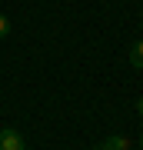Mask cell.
Masks as SVG:
<instances>
[{
	"instance_id": "obj_1",
	"label": "cell",
	"mask_w": 143,
	"mask_h": 150,
	"mask_svg": "<svg viewBox=\"0 0 143 150\" xmlns=\"http://www.w3.org/2000/svg\"><path fill=\"white\" fill-rule=\"evenodd\" d=\"M0 150H27L23 134L13 130V127H4V130H0Z\"/></svg>"
},
{
	"instance_id": "obj_5",
	"label": "cell",
	"mask_w": 143,
	"mask_h": 150,
	"mask_svg": "<svg viewBox=\"0 0 143 150\" xmlns=\"http://www.w3.org/2000/svg\"><path fill=\"white\" fill-rule=\"evenodd\" d=\"M137 113H140V117H143V97H140V100H137Z\"/></svg>"
},
{
	"instance_id": "obj_2",
	"label": "cell",
	"mask_w": 143,
	"mask_h": 150,
	"mask_svg": "<svg viewBox=\"0 0 143 150\" xmlns=\"http://www.w3.org/2000/svg\"><path fill=\"white\" fill-rule=\"evenodd\" d=\"M93 150H130V140L120 137V134H113V137H106L103 144H97Z\"/></svg>"
},
{
	"instance_id": "obj_4",
	"label": "cell",
	"mask_w": 143,
	"mask_h": 150,
	"mask_svg": "<svg viewBox=\"0 0 143 150\" xmlns=\"http://www.w3.org/2000/svg\"><path fill=\"white\" fill-rule=\"evenodd\" d=\"M7 33H10V20H7L4 13H0V37H7Z\"/></svg>"
},
{
	"instance_id": "obj_6",
	"label": "cell",
	"mask_w": 143,
	"mask_h": 150,
	"mask_svg": "<svg viewBox=\"0 0 143 150\" xmlns=\"http://www.w3.org/2000/svg\"><path fill=\"white\" fill-rule=\"evenodd\" d=\"M140 150H143V137H140Z\"/></svg>"
},
{
	"instance_id": "obj_3",
	"label": "cell",
	"mask_w": 143,
	"mask_h": 150,
	"mask_svg": "<svg viewBox=\"0 0 143 150\" xmlns=\"http://www.w3.org/2000/svg\"><path fill=\"white\" fill-rule=\"evenodd\" d=\"M130 64H133V67H143V40H137V43L130 47Z\"/></svg>"
}]
</instances>
